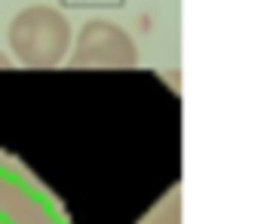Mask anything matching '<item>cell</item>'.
<instances>
[{
    "instance_id": "cell-2",
    "label": "cell",
    "mask_w": 261,
    "mask_h": 224,
    "mask_svg": "<svg viewBox=\"0 0 261 224\" xmlns=\"http://www.w3.org/2000/svg\"><path fill=\"white\" fill-rule=\"evenodd\" d=\"M10 43L25 65H56L68 46V22L53 7H28L13 19Z\"/></svg>"
},
{
    "instance_id": "cell-3",
    "label": "cell",
    "mask_w": 261,
    "mask_h": 224,
    "mask_svg": "<svg viewBox=\"0 0 261 224\" xmlns=\"http://www.w3.org/2000/svg\"><path fill=\"white\" fill-rule=\"evenodd\" d=\"M136 46L123 28L111 22H89L80 31L74 65H133Z\"/></svg>"
},
{
    "instance_id": "cell-1",
    "label": "cell",
    "mask_w": 261,
    "mask_h": 224,
    "mask_svg": "<svg viewBox=\"0 0 261 224\" xmlns=\"http://www.w3.org/2000/svg\"><path fill=\"white\" fill-rule=\"evenodd\" d=\"M0 224H74L62 200L19 157L0 148Z\"/></svg>"
},
{
    "instance_id": "cell-4",
    "label": "cell",
    "mask_w": 261,
    "mask_h": 224,
    "mask_svg": "<svg viewBox=\"0 0 261 224\" xmlns=\"http://www.w3.org/2000/svg\"><path fill=\"white\" fill-rule=\"evenodd\" d=\"M139 224H178V184L169 187V193L160 203H154V209Z\"/></svg>"
}]
</instances>
